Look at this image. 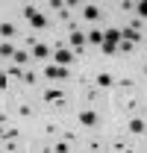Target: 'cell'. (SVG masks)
I'll return each mask as SVG.
<instances>
[{"label": "cell", "mask_w": 147, "mask_h": 153, "mask_svg": "<svg viewBox=\"0 0 147 153\" xmlns=\"http://www.w3.org/2000/svg\"><path fill=\"white\" fill-rule=\"evenodd\" d=\"M74 62V50H68V47H59L53 53V65H59V68H68Z\"/></svg>", "instance_id": "6da1fadb"}, {"label": "cell", "mask_w": 147, "mask_h": 153, "mask_svg": "<svg viewBox=\"0 0 147 153\" xmlns=\"http://www.w3.org/2000/svg\"><path fill=\"white\" fill-rule=\"evenodd\" d=\"M44 76L47 79H68V68H59V65H53V62H47V68H44Z\"/></svg>", "instance_id": "7a4b0ae2"}, {"label": "cell", "mask_w": 147, "mask_h": 153, "mask_svg": "<svg viewBox=\"0 0 147 153\" xmlns=\"http://www.w3.org/2000/svg\"><path fill=\"white\" fill-rule=\"evenodd\" d=\"M68 41H71V47H74V50L79 53V50H82V44H85V33H79V30H76V27L71 24V33H68Z\"/></svg>", "instance_id": "3957f363"}, {"label": "cell", "mask_w": 147, "mask_h": 153, "mask_svg": "<svg viewBox=\"0 0 147 153\" xmlns=\"http://www.w3.org/2000/svg\"><path fill=\"white\" fill-rule=\"evenodd\" d=\"M76 118H79V124H82V127H97V121H100L94 109H79V115H76Z\"/></svg>", "instance_id": "277c9868"}, {"label": "cell", "mask_w": 147, "mask_h": 153, "mask_svg": "<svg viewBox=\"0 0 147 153\" xmlns=\"http://www.w3.org/2000/svg\"><path fill=\"white\" fill-rule=\"evenodd\" d=\"M44 100L47 103H56V106H65V94L59 88H44Z\"/></svg>", "instance_id": "5b68a950"}, {"label": "cell", "mask_w": 147, "mask_h": 153, "mask_svg": "<svg viewBox=\"0 0 147 153\" xmlns=\"http://www.w3.org/2000/svg\"><path fill=\"white\" fill-rule=\"evenodd\" d=\"M103 41L118 47V44H121V30H118V27H109V30H103Z\"/></svg>", "instance_id": "8992f818"}, {"label": "cell", "mask_w": 147, "mask_h": 153, "mask_svg": "<svg viewBox=\"0 0 147 153\" xmlns=\"http://www.w3.org/2000/svg\"><path fill=\"white\" fill-rule=\"evenodd\" d=\"M100 15H103L100 6H94V3H85V6H82V18H85V21H97Z\"/></svg>", "instance_id": "52a82bcc"}, {"label": "cell", "mask_w": 147, "mask_h": 153, "mask_svg": "<svg viewBox=\"0 0 147 153\" xmlns=\"http://www.w3.org/2000/svg\"><path fill=\"white\" fill-rule=\"evenodd\" d=\"M141 33H135V30H129V27H124V30H121V41H129V44H138V41H141Z\"/></svg>", "instance_id": "ba28073f"}, {"label": "cell", "mask_w": 147, "mask_h": 153, "mask_svg": "<svg viewBox=\"0 0 147 153\" xmlns=\"http://www.w3.org/2000/svg\"><path fill=\"white\" fill-rule=\"evenodd\" d=\"M127 127H129V133H132V135H144V130H147V124L141 121V118H132Z\"/></svg>", "instance_id": "9c48e42d"}, {"label": "cell", "mask_w": 147, "mask_h": 153, "mask_svg": "<svg viewBox=\"0 0 147 153\" xmlns=\"http://www.w3.org/2000/svg\"><path fill=\"white\" fill-rule=\"evenodd\" d=\"M30 27H33V30H44V27H47V15H44V12H36V15L30 18Z\"/></svg>", "instance_id": "30bf717a"}, {"label": "cell", "mask_w": 147, "mask_h": 153, "mask_svg": "<svg viewBox=\"0 0 147 153\" xmlns=\"http://www.w3.org/2000/svg\"><path fill=\"white\" fill-rule=\"evenodd\" d=\"M94 82H97V88H109V85H115V79H112V74H106V71L94 76Z\"/></svg>", "instance_id": "8fae6325"}, {"label": "cell", "mask_w": 147, "mask_h": 153, "mask_svg": "<svg viewBox=\"0 0 147 153\" xmlns=\"http://www.w3.org/2000/svg\"><path fill=\"white\" fill-rule=\"evenodd\" d=\"M85 41L94 44V47H100V44H103V30H91V33H85Z\"/></svg>", "instance_id": "7c38bea8"}, {"label": "cell", "mask_w": 147, "mask_h": 153, "mask_svg": "<svg viewBox=\"0 0 147 153\" xmlns=\"http://www.w3.org/2000/svg\"><path fill=\"white\" fill-rule=\"evenodd\" d=\"M33 59H50V47L47 44H36L33 47Z\"/></svg>", "instance_id": "4fadbf2b"}, {"label": "cell", "mask_w": 147, "mask_h": 153, "mask_svg": "<svg viewBox=\"0 0 147 153\" xmlns=\"http://www.w3.org/2000/svg\"><path fill=\"white\" fill-rule=\"evenodd\" d=\"M15 33H18V30H15V24H9V21H3V24H0V36H3V38H12Z\"/></svg>", "instance_id": "5bb4252c"}, {"label": "cell", "mask_w": 147, "mask_h": 153, "mask_svg": "<svg viewBox=\"0 0 147 153\" xmlns=\"http://www.w3.org/2000/svg\"><path fill=\"white\" fill-rule=\"evenodd\" d=\"M0 56H3V59H12V56H15V47H12L9 41H0Z\"/></svg>", "instance_id": "9a60e30c"}, {"label": "cell", "mask_w": 147, "mask_h": 153, "mask_svg": "<svg viewBox=\"0 0 147 153\" xmlns=\"http://www.w3.org/2000/svg\"><path fill=\"white\" fill-rule=\"evenodd\" d=\"M27 59H30V56H27V50H15V56H12V62H15V65L21 68V65H27Z\"/></svg>", "instance_id": "2e32d148"}, {"label": "cell", "mask_w": 147, "mask_h": 153, "mask_svg": "<svg viewBox=\"0 0 147 153\" xmlns=\"http://www.w3.org/2000/svg\"><path fill=\"white\" fill-rule=\"evenodd\" d=\"M36 12H38V9H36V6H33V3H24V9H21V15H24V18H27V21L33 18Z\"/></svg>", "instance_id": "e0dca14e"}, {"label": "cell", "mask_w": 147, "mask_h": 153, "mask_svg": "<svg viewBox=\"0 0 147 153\" xmlns=\"http://www.w3.org/2000/svg\"><path fill=\"white\" fill-rule=\"evenodd\" d=\"M18 138V130L15 127H6V133H3V141H15Z\"/></svg>", "instance_id": "ac0fdd59"}, {"label": "cell", "mask_w": 147, "mask_h": 153, "mask_svg": "<svg viewBox=\"0 0 147 153\" xmlns=\"http://www.w3.org/2000/svg\"><path fill=\"white\" fill-rule=\"evenodd\" d=\"M53 153H71L68 141H56V144H53Z\"/></svg>", "instance_id": "d6986e66"}, {"label": "cell", "mask_w": 147, "mask_h": 153, "mask_svg": "<svg viewBox=\"0 0 147 153\" xmlns=\"http://www.w3.org/2000/svg\"><path fill=\"white\" fill-rule=\"evenodd\" d=\"M6 76H15V79H24V71H21L18 65H12V68L6 71Z\"/></svg>", "instance_id": "ffe728a7"}, {"label": "cell", "mask_w": 147, "mask_h": 153, "mask_svg": "<svg viewBox=\"0 0 147 153\" xmlns=\"http://www.w3.org/2000/svg\"><path fill=\"white\" fill-rule=\"evenodd\" d=\"M100 50H103L106 56H115V53H118V47H115V44H106V41L100 44Z\"/></svg>", "instance_id": "44dd1931"}, {"label": "cell", "mask_w": 147, "mask_h": 153, "mask_svg": "<svg viewBox=\"0 0 147 153\" xmlns=\"http://www.w3.org/2000/svg\"><path fill=\"white\" fill-rule=\"evenodd\" d=\"M59 18H62V21H68V18H71V6H68V3L59 9Z\"/></svg>", "instance_id": "7402d4cb"}, {"label": "cell", "mask_w": 147, "mask_h": 153, "mask_svg": "<svg viewBox=\"0 0 147 153\" xmlns=\"http://www.w3.org/2000/svg\"><path fill=\"white\" fill-rule=\"evenodd\" d=\"M21 82H27V85H36V74H33V71H27V74H24V79H21Z\"/></svg>", "instance_id": "603a6c76"}, {"label": "cell", "mask_w": 147, "mask_h": 153, "mask_svg": "<svg viewBox=\"0 0 147 153\" xmlns=\"http://www.w3.org/2000/svg\"><path fill=\"white\" fill-rule=\"evenodd\" d=\"M135 9H138V15H141V18H147V0H141Z\"/></svg>", "instance_id": "cb8c5ba5"}, {"label": "cell", "mask_w": 147, "mask_h": 153, "mask_svg": "<svg viewBox=\"0 0 147 153\" xmlns=\"http://www.w3.org/2000/svg\"><path fill=\"white\" fill-rule=\"evenodd\" d=\"M132 9H135V3H129V0H124V3H121V12H132Z\"/></svg>", "instance_id": "d4e9b609"}, {"label": "cell", "mask_w": 147, "mask_h": 153, "mask_svg": "<svg viewBox=\"0 0 147 153\" xmlns=\"http://www.w3.org/2000/svg\"><path fill=\"white\" fill-rule=\"evenodd\" d=\"M132 85H135V79H129V76H124V79H121V88H132Z\"/></svg>", "instance_id": "484cf974"}, {"label": "cell", "mask_w": 147, "mask_h": 153, "mask_svg": "<svg viewBox=\"0 0 147 153\" xmlns=\"http://www.w3.org/2000/svg\"><path fill=\"white\" fill-rule=\"evenodd\" d=\"M6 85H9V76H6V71H3V74H0V91H3Z\"/></svg>", "instance_id": "4316f807"}, {"label": "cell", "mask_w": 147, "mask_h": 153, "mask_svg": "<svg viewBox=\"0 0 147 153\" xmlns=\"http://www.w3.org/2000/svg\"><path fill=\"white\" fill-rule=\"evenodd\" d=\"M135 106H138V100H135V97H129L127 103H124V109H135Z\"/></svg>", "instance_id": "83f0119b"}, {"label": "cell", "mask_w": 147, "mask_h": 153, "mask_svg": "<svg viewBox=\"0 0 147 153\" xmlns=\"http://www.w3.org/2000/svg\"><path fill=\"white\" fill-rule=\"evenodd\" d=\"M118 50H124V53H129V50H132V44H129V41H121V44H118Z\"/></svg>", "instance_id": "f1b7e54d"}, {"label": "cell", "mask_w": 147, "mask_h": 153, "mask_svg": "<svg viewBox=\"0 0 147 153\" xmlns=\"http://www.w3.org/2000/svg\"><path fill=\"white\" fill-rule=\"evenodd\" d=\"M18 115H24V118H30V115H33V109H30V106H21V109H18Z\"/></svg>", "instance_id": "f546056e"}, {"label": "cell", "mask_w": 147, "mask_h": 153, "mask_svg": "<svg viewBox=\"0 0 147 153\" xmlns=\"http://www.w3.org/2000/svg\"><path fill=\"white\" fill-rule=\"evenodd\" d=\"M3 133H6V130H3V124H0V138H3Z\"/></svg>", "instance_id": "4dcf8cb0"}, {"label": "cell", "mask_w": 147, "mask_h": 153, "mask_svg": "<svg viewBox=\"0 0 147 153\" xmlns=\"http://www.w3.org/2000/svg\"><path fill=\"white\" fill-rule=\"evenodd\" d=\"M144 74H147V65H144Z\"/></svg>", "instance_id": "1f68e13d"}, {"label": "cell", "mask_w": 147, "mask_h": 153, "mask_svg": "<svg viewBox=\"0 0 147 153\" xmlns=\"http://www.w3.org/2000/svg\"><path fill=\"white\" fill-rule=\"evenodd\" d=\"M6 153H12V150H6Z\"/></svg>", "instance_id": "d6a6232c"}, {"label": "cell", "mask_w": 147, "mask_h": 153, "mask_svg": "<svg viewBox=\"0 0 147 153\" xmlns=\"http://www.w3.org/2000/svg\"><path fill=\"white\" fill-rule=\"evenodd\" d=\"M0 74H3V71H0Z\"/></svg>", "instance_id": "836d02e7"}, {"label": "cell", "mask_w": 147, "mask_h": 153, "mask_svg": "<svg viewBox=\"0 0 147 153\" xmlns=\"http://www.w3.org/2000/svg\"><path fill=\"white\" fill-rule=\"evenodd\" d=\"M47 153H50V150H47Z\"/></svg>", "instance_id": "e575fe53"}]
</instances>
